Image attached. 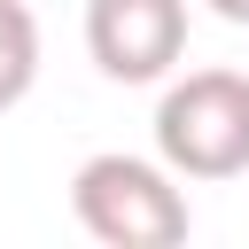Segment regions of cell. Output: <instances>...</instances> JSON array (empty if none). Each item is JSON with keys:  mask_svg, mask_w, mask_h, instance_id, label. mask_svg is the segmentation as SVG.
<instances>
[{"mask_svg": "<svg viewBox=\"0 0 249 249\" xmlns=\"http://www.w3.org/2000/svg\"><path fill=\"white\" fill-rule=\"evenodd\" d=\"M70 210L93 241L109 249H171L187 241V195H179V171L171 163H148V156H86L70 171Z\"/></svg>", "mask_w": 249, "mask_h": 249, "instance_id": "cell-1", "label": "cell"}, {"mask_svg": "<svg viewBox=\"0 0 249 249\" xmlns=\"http://www.w3.org/2000/svg\"><path fill=\"white\" fill-rule=\"evenodd\" d=\"M156 156L179 179H241L249 171V78L187 70L156 101Z\"/></svg>", "mask_w": 249, "mask_h": 249, "instance_id": "cell-2", "label": "cell"}, {"mask_svg": "<svg viewBox=\"0 0 249 249\" xmlns=\"http://www.w3.org/2000/svg\"><path fill=\"white\" fill-rule=\"evenodd\" d=\"M86 54L117 86H156L187 54V0H86Z\"/></svg>", "mask_w": 249, "mask_h": 249, "instance_id": "cell-3", "label": "cell"}, {"mask_svg": "<svg viewBox=\"0 0 249 249\" xmlns=\"http://www.w3.org/2000/svg\"><path fill=\"white\" fill-rule=\"evenodd\" d=\"M39 78V16L23 0H0V109H16Z\"/></svg>", "mask_w": 249, "mask_h": 249, "instance_id": "cell-4", "label": "cell"}, {"mask_svg": "<svg viewBox=\"0 0 249 249\" xmlns=\"http://www.w3.org/2000/svg\"><path fill=\"white\" fill-rule=\"evenodd\" d=\"M210 16H226V23H249V0H210Z\"/></svg>", "mask_w": 249, "mask_h": 249, "instance_id": "cell-5", "label": "cell"}]
</instances>
